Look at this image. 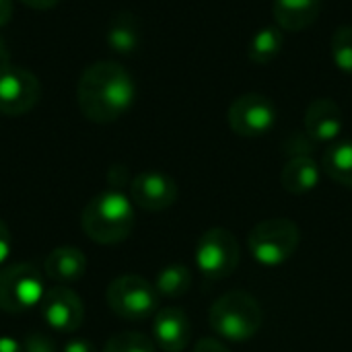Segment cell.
Masks as SVG:
<instances>
[{
	"label": "cell",
	"mask_w": 352,
	"mask_h": 352,
	"mask_svg": "<svg viewBox=\"0 0 352 352\" xmlns=\"http://www.w3.org/2000/svg\"><path fill=\"white\" fill-rule=\"evenodd\" d=\"M62 352H97V349L93 346V342L85 340V338H70L64 344V351Z\"/></svg>",
	"instance_id": "obj_27"
},
{
	"label": "cell",
	"mask_w": 352,
	"mask_h": 352,
	"mask_svg": "<svg viewBox=\"0 0 352 352\" xmlns=\"http://www.w3.org/2000/svg\"><path fill=\"white\" fill-rule=\"evenodd\" d=\"M190 320L177 307H163L155 314L153 338L165 352H182L190 342Z\"/></svg>",
	"instance_id": "obj_13"
},
{
	"label": "cell",
	"mask_w": 352,
	"mask_h": 352,
	"mask_svg": "<svg viewBox=\"0 0 352 352\" xmlns=\"http://www.w3.org/2000/svg\"><path fill=\"white\" fill-rule=\"evenodd\" d=\"M283 45H285V33L278 25L262 27L250 39L248 58H250V62H254L258 66L270 64L280 54Z\"/></svg>",
	"instance_id": "obj_18"
},
{
	"label": "cell",
	"mask_w": 352,
	"mask_h": 352,
	"mask_svg": "<svg viewBox=\"0 0 352 352\" xmlns=\"http://www.w3.org/2000/svg\"><path fill=\"white\" fill-rule=\"evenodd\" d=\"M262 322H264V314L260 303L243 291L225 293L212 303L208 311L210 328L221 338L231 342L252 340L262 328Z\"/></svg>",
	"instance_id": "obj_3"
},
{
	"label": "cell",
	"mask_w": 352,
	"mask_h": 352,
	"mask_svg": "<svg viewBox=\"0 0 352 352\" xmlns=\"http://www.w3.org/2000/svg\"><path fill=\"white\" fill-rule=\"evenodd\" d=\"M107 43L118 54H134L140 45V25L132 12H118L107 29Z\"/></svg>",
	"instance_id": "obj_17"
},
{
	"label": "cell",
	"mask_w": 352,
	"mask_h": 352,
	"mask_svg": "<svg viewBox=\"0 0 352 352\" xmlns=\"http://www.w3.org/2000/svg\"><path fill=\"white\" fill-rule=\"evenodd\" d=\"M0 352H23V342L12 336H0Z\"/></svg>",
	"instance_id": "obj_29"
},
{
	"label": "cell",
	"mask_w": 352,
	"mask_h": 352,
	"mask_svg": "<svg viewBox=\"0 0 352 352\" xmlns=\"http://www.w3.org/2000/svg\"><path fill=\"white\" fill-rule=\"evenodd\" d=\"M80 227L95 243H122L134 229V204L122 190L107 188L85 204L80 212Z\"/></svg>",
	"instance_id": "obj_2"
},
{
	"label": "cell",
	"mask_w": 352,
	"mask_h": 352,
	"mask_svg": "<svg viewBox=\"0 0 352 352\" xmlns=\"http://www.w3.org/2000/svg\"><path fill=\"white\" fill-rule=\"evenodd\" d=\"M10 252H12V237H10L8 227H6L4 221L0 219V268H2L4 262L8 260Z\"/></svg>",
	"instance_id": "obj_25"
},
{
	"label": "cell",
	"mask_w": 352,
	"mask_h": 352,
	"mask_svg": "<svg viewBox=\"0 0 352 352\" xmlns=\"http://www.w3.org/2000/svg\"><path fill=\"white\" fill-rule=\"evenodd\" d=\"M190 285H192V272L184 264H169V266H165L157 274V280H155L157 293L163 295V297H171V299L186 295L190 291Z\"/></svg>",
	"instance_id": "obj_20"
},
{
	"label": "cell",
	"mask_w": 352,
	"mask_h": 352,
	"mask_svg": "<svg viewBox=\"0 0 352 352\" xmlns=\"http://www.w3.org/2000/svg\"><path fill=\"white\" fill-rule=\"evenodd\" d=\"M322 0H274L272 14L283 31H303L316 23Z\"/></svg>",
	"instance_id": "obj_15"
},
{
	"label": "cell",
	"mask_w": 352,
	"mask_h": 352,
	"mask_svg": "<svg viewBox=\"0 0 352 352\" xmlns=\"http://www.w3.org/2000/svg\"><path fill=\"white\" fill-rule=\"evenodd\" d=\"M130 198L142 210H167L177 200V184L163 171H142L130 182Z\"/></svg>",
	"instance_id": "obj_11"
},
{
	"label": "cell",
	"mask_w": 352,
	"mask_h": 352,
	"mask_svg": "<svg viewBox=\"0 0 352 352\" xmlns=\"http://www.w3.org/2000/svg\"><path fill=\"white\" fill-rule=\"evenodd\" d=\"M314 140L303 132V134H293L287 142H285V148L291 157H311V151H314Z\"/></svg>",
	"instance_id": "obj_23"
},
{
	"label": "cell",
	"mask_w": 352,
	"mask_h": 352,
	"mask_svg": "<svg viewBox=\"0 0 352 352\" xmlns=\"http://www.w3.org/2000/svg\"><path fill=\"white\" fill-rule=\"evenodd\" d=\"M41 318L58 334H72L82 326L85 305L82 299L68 287L58 285L45 291L41 303Z\"/></svg>",
	"instance_id": "obj_10"
},
{
	"label": "cell",
	"mask_w": 352,
	"mask_h": 352,
	"mask_svg": "<svg viewBox=\"0 0 352 352\" xmlns=\"http://www.w3.org/2000/svg\"><path fill=\"white\" fill-rule=\"evenodd\" d=\"M105 301L120 320L144 322L155 316L159 307V293L146 278L124 274L109 283L105 291Z\"/></svg>",
	"instance_id": "obj_5"
},
{
	"label": "cell",
	"mask_w": 352,
	"mask_h": 352,
	"mask_svg": "<svg viewBox=\"0 0 352 352\" xmlns=\"http://www.w3.org/2000/svg\"><path fill=\"white\" fill-rule=\"evenodd\" d=\"M322 169L336 184L352 188V140L332 142L322 157Z\"/></svg>",
	"instance_id": "obj_19"
},
{
	"label": "cell",
	"mask_w": 352,
	"mask_h": 352,
	"mask_svg": "<svg viewBox=\"0 0 352 352\" xmlns=\"http://www.w3.org/2000/svg\"><path fill=\"white\" fill-rule=\"evenodd\" d=\"M2 64H10V52H8L6 41L0 37V66H2Z\"/></svg>",
	"instance_id": "obj_31"
},
{
	"label": "cell",
	"mask_w": 352,
	"mask_h": 352,
	"mask_svg": "<svg viewBox=\"0 0 352 352\" xmlns=\"http://www.w3.org/2000/svg\"><path fill=\"white\" fill-rule=\"evenodd\" d=\"M227 120L235 134L243 138H258L274 128L276 107L262 93H245L231 103Z\"/></svg>",
	"instance_id": "obj_9"
},
{
	"label": "cell",
	"mask_w": 352,
	"mask_h": 352,
	"mask_svg": "<svg viewBox=\"0 0 352 352\" xmlns=\"http://www.w3.org/2000/svg\"><path fill=\"white\" fill-rule=\"evenodd\" d=\"M43 270L47 278H52L56 285H72L80 280L87 272V258L82 250L72 248V245H62L56 248L47 254Z\"/></svg>",
	"instance_id": "obj_14"
},
{
	"label": "cell",
	"mask_w": 352,
	"mask_h": 352,
	"mask_svg": "<svg viewBox=\"0 0 352 352\" xmlns=\"http://www.w3.org/2000/svg\"><path fill=\"white\" fill-rule=\"evenodd\" d=\"M194 352H231L221 340L217 338H202L196 342L194 346Z\"/></svg>",
	"instance_id": "obj_26"
},
{
	"label": "cell",
	"mask_w": 352,
	"mask_h": 352,
	"mask_svg": "<svg viewBox=\"0 0 352 352\" xmlns=\"http://www.w3.org/2000/svg\"><path fill=\"white\" fill-rule=\"evenodd\" d=\"M303 126H305V134L314 142H336L344 126L342 109L336 101L328 97H320L309 103L303 118Z\"/></svg>",
	"instance_id": "obj_12"
},
{
	"label": "cell",
	"mask_w": 352,
	"mask_h": 352,
	"mask_svg": "<svg viewBox=\"0 0 352 352\" xmlns=\"http://www.w3.org/2000/svg\"><path fill=\"white\" fill-rule=\"evenodd\" d=\"M103 352H155V342L140 332H122L107 340Z\"/></svg>",
	"instance_id": "obj_22"
},
{
	"label": "cell",
	"mask_w": 352,
	"mask_h": 352,
	"mask_svg": "<svg viewBox=\"0 0 352 352\" xmlns=\"http://www.w3.org/2000/svg\"><path fill=\"white\" fill-rule=\"evenodd\" d=\"M45 295L41 272L27 262L0 268V311L23 314L41 303Z\"/></svg>",
	"instance_id": "obj_6"
},
{
	"label": "cell",
	"mask_w": 352,
	"mask_h": 352,
	"mask_svg": "<svg viewBox=\"0 0 352 352\" xmlns=\"http://www.w3.org/2000/svg\"><path fill=\"white\" fill-rule=\"evenodd\" d=\"M330 47L336 68L352 74V25H342L334 31Z\"/></svg>",
	"instance_id": "obj_21"
},
{
	"label": "cell",
	"mask_w": 352,
	"mask_h": 352,
	"mask_svg": "<svg viewBox=\"0 0 352 352\" xmlns=\"http://www.w3.org/2000/svg\"><path fill=\"white\" fill-rule=\"evenodd\" d=\"M136 99L132 74L113 60L89 64L76 82V103L80 113L95 124L120 120Z\"/></svg>",
	"instance_id": "obj_1"
},
{
	"label": "cell",
	"mask_w": 352,
	"mask_h": 352,
	"mask_svg": "<svg viewBox=\"0 0 352 352\" xmlns=\"http://www.w3.org/2000/svg\"><path fill=\"white\" fill-rule=\"evenodd\" d=\"M21 4L33 8V10H50L60 4V0H19Z\"/></svg>",
	"instance_id": "obj_28"
},
{
	"label": "cell",
	"mask_w": 352,
	"mask_h": 352,
	"mask_svg": "<svg viewBox=\"0 0 352 352\" xmlns=\"http://www.w3.org/2000/svg\"><path fill=\"white\" fill-rule=\"evenodd\" d=\"M23 352H58V349L47 334L33 332L23 340Z\"/></svg>",
	"instance_id": "obj_24"
},
{
	"label": "cell",
	"mask_w": 352,
	"mask_h": 352,
	"mask_svg": "<svg viewBox=\"0 0 352 352\" xmlns=\"http://www.w3.org/2000/svg\"><path fill=\"white\" fill-rule=\"evenodd\" d=\"M41 97L39 78L16 64L0 66V113L23 116L31 111Z\"/></svg>",
	"instance_id": "obj_8"
},
{
	"label": "cell",
	"mask_w": 352,
	"mask_h": 352,
	"mask_svg": "<svg viewBox=\"0 0 352 352\" xmlns=\"http://www.w3.org/2000/svg\"><path fill=\"white\" fill-rule=\"evenodd\" d=\"M239 260V241L231 231L223 227L208 229L196 245V266L204 276L212 280L231 276L237 270Z\"/></svg>",
	"instance_id": "obj_7"
},
{
	"label": "cell",
	"mask_w": 352,
	"mask_h": 352,
	"mask_svg": "<svg viewBox=\"0 0 352 352\" xmlns=\"http://www.w3.org/2000/svg\"><path fill=\"white\" fill-rule=\"evenodd\" d=\"M299 245V229L291 219H266L248 235V248L262 266H280L293 258Z\"/></svg>",
	"instance_id": "obj_4"
},
{
	"label": "cell",
	"mask_w": 352,
	"mask_h": 352,
	"mask_svg": "<svg viewBox=\"0 0 352 352\" xmlns=\"http://www.w3.org/2000/svg\"><path fill=\"white\" fill-rule=\"evenodd\" d=\"M12 16V0H0V27H4Z\"/></svg>",
	"instance_id": "obj_30"
},
{
	"label": "cell",
	"mask_w": 352,
	"mask_h": 352,
	"mask_svg": "<svg viewBox=\"0 0 352 352\" xmlns=\"http://www.w3.org/2000/svg\"><path fill=\"white\" fill-rule=\"evenodd\" d=\"M280 184L289 194H309L320 184V165L314 157H291L283 167Z\"/></svg>",
	"instance_id": "obj_16"
}]
</instances>
